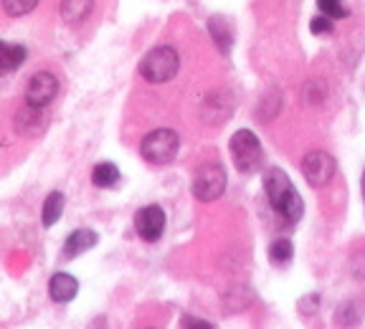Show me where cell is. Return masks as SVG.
I'll list each match as a JSON object with an SVG mask.
<instances>
[{
	"label": "cell",
	"mask_w": 365,
	"mask_h": 329,
	"mask_svg": "<svg viewBox=\"0 0 365 329\" xmlns=\"http://www.w3.org/2000/svg\"><path fill=\"white\" fill-rule=\"evenodd\" d=\"M264 190H267V195H269V203L274 205V210H277L287 223H297L302 218V213H304L302 198H299V193L294 190L292 180L279 167L267 170V175H264Z\"/></svg>",
	"instance_id": "6da1fadb"
},
{
	"label": "cell",
	"mask_w": 365,
	"mask_h": 329,
	"mask_svg": "<svg viewBox=\"0 0 365 329\" xmlns=\"http://www.w3.org/2000/svg\"><path fill=\"white\" fill-rule=\"evenodd\" d=\"M178 66H180V58L178 51L170 46H155L140 61V74L150 84H165L173 76L178 74Z\"/></svg>",
	"instance_id": "7a4b0ae2"
},
{
	"label": "cell",
	"mask_w": 365,
	"mask_h": 329,
	"mask_svg": "<svg viewBox=\"0 0 365 329\" xmlns=\"http://www.w3.org/2000/svg\"><path fill=\"white\" fill-rule=\"evenodd\" d=\"M231 157H234V164L239 172H259L264 167V150L259 137L251 130H239L234 137H231Z\"/></svg>",
	"instance_id": "3957f363"
},
{
	"label": "cell",
	"mask_w": 365,
	"mask_h": 329,
	"mask_svg": "<svg viewBox=\"0 0 365 329\" xmlns=\"http://www.w3.org/2000/svg\"><path fill=\"white\" fill-rule=\"evenodd\" d=\"M178 150H180V137L173 130H155L140 145V155L148 160L150 164H168L175 160Z\"/></svg>",
	"instance_id": "277c9868"
},
{
	"label": "cell",
	"mask_w": 365,
	"mask_h": 329,
	"mask_svg": "<svg viewBox=\"0 0 365 329\" xmlns=\"http://www.w3.org/2000/svg\"><path fill=\"white\" fill-rule=\"evenodd\" d=\"M226 190V170L221 162H205L195 170L193 177V195L203 203L218 200Z\"/></svg>",
	"instance_id": "5b68a950"
},
{
	"label": "cell",
	"mask_w": 365,
	"mask_h": 329,
	"mask_svg": "<svg viewBox=\"0 0 365 329\" xmlns=\"http://www.w3.org/2000/svg\"><path fill=\"white\" fill-rule=\"evenodd\" d=\"M335 170H337L335 157L322 152V150H314V152L304 155V160H302V175L312 187L327 185V182L332 180V175H335Z\"/></svg>",
	"instance_id": "8992f818"
},
{
	"label": "cell",
	"mask_w": 365,
	"mask_h": 329,
	"mask_svg": "<svg viewBox=\"0 0 365 329\" xmlns=\"http://www.w3.org/2000/svg\"><path fill=\"white\" fill-rule=\"evenodd\" d=\"M56 94H58L56 76H53L51 71H36L29 79V86H26V104L46 109L56 99Z\"/></svg>",
	"instance_id": "52a82bcc"
},
{
	"label": "cell",
	"mask_w": 365,
	"mask_h": 329,
	"mask_svg": "<svg viewBox=\"0 0 365 329\" xmlns=\"http://www.w3.org/2000/svg\"><path fill=\"white\" fill-rule=\"evenodd\" d=\"M165 223H168V216L160 205H148V208L137 210L135 213L137 233H140V239L150 241V244H155V241L163 239V233H165Z\"/></svg>",
	"instance_id": "ba28073f"
},
{
	"label": "cell",
	"mask_w": 365,
	"mask_h": 329,
	"mask_svg": "<svg viewBox=\"0 0 365 329\" xmlns=\"http://www.w3.org/2000/svg\"><path fill=\"white\" fill-rule=\"evenodd\" d=\"M46 122H48V117H46V112L41 107L23 104L16 112V130L21 132V135H29V137L41 135V132L46 130Z\"/></svg>",
	"instance_id": "9c48e42d"
},
{
	"label": "cell",
	"mask_w": 365,
	"mask_h": 329,
	"mask_svg": "<svg viewBox=\"0 0 365 329\" xmlns=\"http://www.w3.org/2000/svg\"><path fill=\"white\" fill-rule=\"evenodd\" d=\"M48 294H51V299L58 301V304H68V301L79 294V281H76L71 273L58 271V273H53L51 281H48Z\"/></svg>",
	"instance_id": "30bf717a"
},
{
	"label": "cell",
	"mask_w": 365,
	"mask_h": 329,
	"mask_svg": "<svg viewBox=\"0 0 365 329\" xmlns=\"http://www.w3.org/2000/svg\"><path fill=\"white\" fill-rule=\"evenodd\" d=\"M97 241H99V236L91 231V228H79V231L71 233L66 239V244H63V256H66V258H76V256L94 249Z\"/></svg>",
	"instance_id": "8fae6325"
},
{
	"label": "cell",
	"mask_w": 365,
	"mask_h": 329,
	"mask_svg": "<svg viewBox=\"0 0 365 329\" xmlns=\"http://www.w3.org/2000/svg\"><path fill=\"white\" fill-rule=\"evenodd\" d=\"M208 33L211 38L216 41V48L221 53H228L231 51V43H234V31H231V23L226 21L223 16H213L208 21Z\"/></svg>",
	"instance_id": "7c38bea8"
},
{
	"label": "cell",
	"mask_w": 365,
	"mask_h": 329,
	"mask_svg": "<svg viewBox=\"0 0 365 329\" xmlns=\"http://www.w3.org/2000/svg\"><path fill=\"white\" fill-rule=\"evenodd\" d=\"M91 8H94V0H61V8H58V11H61L63 21L76 26V23H81L89 16Z\"/></svg>",
	"instance_id": "4fadbf2b"
},
{
	"label": "cell",
	"mask_w": 365,
	"mask_h": 329,
	"mask_svg": "<svg viewBox=\"0 0 365 329\" xmlns=\"http://www.w3.org/2000/svg\"><path fill=\"white\" fill-rule=\"evenodd\" d=\"M29 51H26V46L21 43H0V63H3V74H11L26 61Z\"/></svg>",
	"instance_id": "5bb4252c"
},
{
	"label": "cell",
	"mask_w": 365,
	"mask_h": 329,
	"mask_svg": "<svg viewBox=\"0 0 365 329\" xmlns=\"http://www.w3.org/2000/svg\"><path fill=\"white\" fill-rule=\"evenodd\" d=\"M63 205H66V198H63V193H51L48 198L43 200V213H41V221H43V228H51L53 223L61 218L63 213Z\"/></svg>",
	"instance_id": "9a60e30c"
},
{
	"label": "cell",
	"mask_w": 365,
	"mask_h": 329,
	"mask_svg": "<svg viewBox=\"0 0 365 329\" xmlns=\"http://www.w3.org/2000/svg\"><path fill=\"white\" fill-rule=\"evenodd\" d=\"M91 182L97 187H114L120 182V170L117 164L112 162H99L94 170H91Z\"/></svg>",
	"instance_id": "2e32d148"
},
{
	"label": "cell",
	"mask_w": 365,
	"mask_h": 329,
	"mask_svg": "<svg viewBox=\"0 0 365 329\" xmlns=\"http://www.w3.org/2000/svg\"><path fill=\"white\" fill-rule=\"evenodd\" d=\"M292 256H294V249H292V241H287V239L274 241L272 249H269V258H272V263H277V266L289 263Z\"/></svg>",
	"instance_id": "e0dca14e"
},
{
	"label": "cell",
	"mask_w": 365,
	"mask_h": 329,
	"mask_svg": "<svg viewBox=\"0 0 365 329\" xmlns=\"http://www.w3.org/2000/svg\"><path fill=\"white\" fill-rule=\"evenodd\" d=\"M317 8L322 11V16L332 18V21H340V18L348 16L345 0H317Z\"/></svg>",
	"instance_id": "ac0fdd59"
},
{
	"label": "cell",
	"mask_w": 365,
	"mask_h": 329,
	"mask_svg": "<svg viewBox=\"0 0 365 329\" xmlns=\"http://www.w3.org/2000/svg\"><path fill=\"white\" fill-rule=\"evenodd\" d=\"M36 6H38V0H3V11L13 18L26 16V13H31Z\"/></svg>",
	"instance_id": "d6986e66"
},
{
	"label": "cell",
	"mask_w": 365,
	"mask_h": 329,
	"mask_svg": "<svg viewBox=\"0 0 365 329\" xmlns=\"http://www.w3.org/2000/svg\"><path fill=\"white\" fill-rule=\"evenodd\" d=\"M309 28H312V33H314V36H319V33H330V31H332V18H327V16L312 18V23H309Z\"/></svg>",
	"instance_id": "ffe728a7"
},
{
	"label": "cell",
	"mask_w": 365,
	"mask_h": 329,
	"mask_svg": "<svg viewBox=\"0 0 365 329\" xmlns=\"http://www.w3.org/2000/svg\"><path fill=\"white\" fill-rule=\"evenodd\" d=\"M317 304H319V296H317V294L307 296V299L299 301V312H302V314H314V309H317Z\"/></svg>",
	"instance_id": "44dd1931"
},
{
	"label": "cell",
	"mask_w": 365,
	"mask_h": 329,
	"mask_svg": "<svg viewBox=\"0 0 365 329\" xmlns=\"http://www.w3.org/2000/svg\"><path fill=\"white\" fill-rule=\"evenodd\" d=\"M185 329H213V324L203 319H185Z\"/></svg>",
	"instance_id": "7402d4cb"
},
{
	"label": "cell",
	"mask_w": 365,
	"mask_h": 329,
	"mask_svg": "<svg viewBox=\"0 0 365 329\" xmlns=\"http://www.w3.org/2000/svg\"><path fill=\"white\" fill-rule=\"evenodd\" d=\"M363 198H365V172H363Z\"/></svg>",
	"instance_id": "603a6c76"
}]
</instances>
